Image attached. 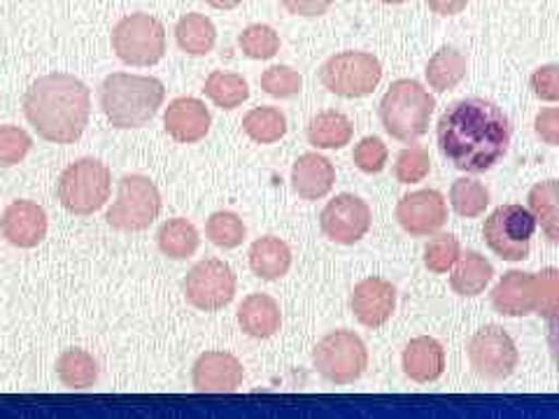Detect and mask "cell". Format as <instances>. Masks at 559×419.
Masks as SVG:
<instances>
[{
  "instance_id": "cell-22",
  "label": "cell",
  "mask_w": 559,
  "mask_h": 419,
  "mask_svg": "<svg viewBox=\"0 0 559 419\" xmlns=\"http://www.w3.org/2000/svg\"><path fill=\"white\" fill-rule=\"evenodd\" d=\"M238 324L248 336L266 340L283 326V312L269 294H250L238 308Z\"/></svg>"
},
{
  "instance_id": "cell-43",
  "label": "cell",
  "mask_w": 559,
  "mask_h": 419,
  "mask_svg": "<svg viewBox=\"0 0 559 419\" xmlns=\"http://www.w3.org/2000/svg\"><path fill=\"white\" fill-rule=\"evenodd\" d=\"M534 131L540 143L559 147V108H544L534 119Z\"/></svg>"
},
{
  "instance_id": "cell-24",
  "label": "cell",
  "mask_w": 559,
  "mask_h": 419,
  "mask_svg": "<svg viewBox=\"0 0 559 419\" xmlns=\"http://www.w3.org/2000/svg\"><path fill=\"white\" fill-rule=\"evenodd\" d=\"M495 277V266L480 252H466L460 256L450 275V287L454 294L474 299L480 296Z\"/></svg>"
},
{
  "instance_id": "cell-7",
  "label": "cell",
  "mask_w": 559,
  "mask_h": 419,
  "mask_svg": "<svg viewBox=\"0 0 559 419\" xmlns=\"http://www.w3.org/2000/svg\"><path fill=\"white\" fill-rule=\"evenodd\" d=\"M162 215V194L145 175H127L117 189V201L108 210V224L117 231H145Z\"/></svg>"
},
{
  "instance_id": "cell-27",
  "label": "cell",
  "mask_w": 559,
  "mask_h": 419,
  "mask_svg": "<svg viewBox=\"0 0 559 419\" xmlns=\"http://www.w3.org/2000/svg\"><path fill=\"white\" fill-rule=\"evenodd\" d=\"M175 40H178V47L187 51V55L205 57L215 49L217 28L210 16L191 12L185 14L178 26H175Z\"/></svg>"
},
{
  "instance_id": "cell-45",
  "label": "cell",
  "mask_w": 559,
  "mask_h": 419,
  "mask_svg": "<svg viewBox=\"0 0 559 419\" xmlns=\"http://www.w3.org/2000/svg\"><path fill=\"white\" fill-rule=\"evenodd\" d=\"M427 5L433 14L439 16H454L466 10L468 0H427Z\"/></svg>"
},
{
  "instance_id": "cell-23",
  "label": "cell",
  "mask_w": 559,
  "mask_h": 419,
  "mask_svg": "<svg viewBox=\"0 0 559 419\" xmlns=\"http://www.w3.org/2000/svg\"><path fill=\"white\" fill-rule=\"evenodd\" d=\"M250 268L261 279H280L292 268V250L285 240L275 236H264L252 242Z\"/></svg>"
},
{
  "instance_id": "cell-37",
  "label": "cell",
  "mask_w": 559,
  "mask_h": 419,
  "mask_svg": "<svg viewBox=\"0 0 559 419\" xmlns=\"http://www.w3.org/2000/svg\"><path fill=\"white\" fill-rule=\"evenodd\" d=\"M431 170V159L429 152L419 145H411L406 149H401L394 164V175L401 184H417L423 182Z\"/></svg>"
},
{
  "instance_id": "cell-11",
  "label": "cell",
  "mask_w": 559,
  "mask_h": 419,
  "mask_svg": "<svg viewBox=\"0 0 559 419\" xmlns=\"http://www.w3.org/2000/svg\"><path fill=\"white\" fill-rule=\"evenodd\" d=\"M466 355L471 369L487 382L509 380L515 373L520 361L513 338L497 324L476 331L474 338L468 340Z\"/></svg>"
},
{
  "instance_id": "cell-4",
  "label": "cell",
  "mask_w": 559,
  "mask_h": 419,
  "mask_svg": "<svg viewBox=\"0 0 559 419\" xmlns=\"http://www.w3.org/2000/svg\"><path fill=\"white\" fill-rule=\"evenodd\" d=\"M436 98L417 80H396L380 100V121L399 143H415L429 131Z\"/></svg>"
},
{
  "instance_id": "cell-47",
  "label": "cell",
  "mask_w": 559,
  "mask_h": 419,
  "mask_svg": "<svg viewBox=\"0 0 559 419\" xmlns=\"http://www.w3.org/2000/svg\"><path fill=\"white\" fill-rule=\"evenodd\" d=\"M205 3L215 10H234L242 3V0H205Z\"/></svg>"
},
{
  "instance_id": "cell-29",
  "label": "cell",
  "mask_w": 559,
  "mask_h": 419,
  "mask_svg": "<svg viewBox=\"0 0 559 419\" xmlns=\"http://www.w3.org/2000/svg\"><path fill=\"white\" fill-rule=\"evenodd\" d=\"M156 242H159V250L175 261H182L194 256L199 244H201V236L197 231V226L191 224L189 219L175 217L162 224L159 234H156Z\"/></svg>"
},
{
  "instance_id": "cell-5",
  "label": "cell",
  "mask_w": 559,
  "mask_h": 419,
  "mask_svg": "<svg viewBox=\"0 0 559 419\" xmlns=\"http://www.w3.org/2000/svg\"><path fill=\"white\" fill-rule=\"evenodd\" d=\"M110 168L96 159H80L70 164L59 180V201L68 213L86 217L94 215L110 199Z\"/></svg>"
},
{
  "instance_id": "cell-17",
  "label": "cell",
  "mask_w": 559,
  "mask_h": 419,
  "mask_svg": "<svg viewBox=\"0 0 559 419\" xmlns=\"http://www.w3.org/2000/svg\"><path fill=\"white\" fill-rule=\"evenodd\" d=\"M0 231L14 248L31 250L47 236L45 210L33 201H14L5 207L3 219H0Z\"/></svg>"
},
{
  "instance_id": "cell-3",
  "label": "cell",
  "mask_w": 559,
  "mask_h": 419,
  "mask_svg": "<svg viewBox=\"0 0 559 419\" xmlns=\"http://www.w3.org/2000/svg\"><path fill=\"white\" fill-rule=\"evenodd\" d=\"M100 110L115 129H140L159 112L166 98L162 80L112 73L100 84Z\"/></svg>"
},
{
  "instance_id": "cell-41",
  "label": "cell",
  "mask_w": 559,
  "mask_h": 419,
  "mask_svg": "<svg viewBox=\"0 0 559 419\" xmlns=\"http://www.w3.org/2000/svg\"><path fill=\"white\" fill-rule=\"evenodd\" d=\"M538 275V301L536 314L544 320H550L559 312V268H544Z\"/></svg>"
},
{
  "instance_id": "cell-34",
  "label": "cell",
  "mask_w": 559,
  "mask_h": 419,
  "mask_svg": "<svg viewBox=\"0 0 559 419\" xmlns=\"http://www.w3.org/2000/svg\"><path fill=\"white\" fill-rule=\"evenodd\" d=\"M245 234H248V229H245L242 219L236 213H226V210L210 215L205 224L207 240L222 250H236L238 244H242Z\"/></svg>"
},
{
  "instance_id": "cell-46",
  "label": "cell",
  "mask_w": 559,
  "mask_h": 419,
  "mask_svg": "<svg viewBox=\"0 0 559 419\" xmlns=\"http://www.w3.org/2000/svg\"><path fill=\"white\" fill-rule=\"evenodd\" d=\"M548 347H550L552 361L559 371V312H555L548 320Z\"/></svg>"
},
{
  "instance_id": "cell-21",
  "label": "cell",
  "mask_w": 559,
  "mask_h": 419,
  "mask_svg": "<svg viewBox=\"0 0 559 419\" xmlns=\"http://www.w3.org/2000/svg\"><path fill=\"white\" fill-rule=\"evenodd\" d=\"M401 366H404V373L413 382H419V384L436 382L445 371V349L436 338H429V336L413 338L404 347Z\"/></svg>"
},
{
  "instance_id": "cell-31",
  "label": "cell",
  "mask_w": 559,
  "mask_h": 419,
  "mask_svg": "<svg viewBox=\"0 0 559 419\" xmlns=\"http://www.w3.org/2000/svg\"><path fill=\"white\" fill-rule=\"evenodd\" d=\"M57 375L68 390H90L98 380V363L84 349H66L57 361Z\"/></svg>"
},
{
  "instance_id": "cell-35",
  "label": "cell",
  "mask_w": 559,
  "mask_h": 419,
  "mask_svg": "<svg viewBox=\"0 0 559 419\" xmlns=\"http://www.w3.org/2000/svg\"><path fill=\"white\" fill-rule=\"evenodd\" d=\"M238 45L248 59L266 61V59H273L280 51V35L275 28L266 24H252L240 33Z\"/></svg>"
},
{
  "instance_id": "cell-26",
  "label": "cell",
  "mask_w": 559,
  "mask_h": 419,
  "mask_svg": "<svg viewBox=\"0 0 559 419\" xmlns=\"http://www.w3.org/2000/svg\"><path fill=\"white\" fill-rule=\"evenodd\" d=\"M527 203L536 226H540V231L552 244H559V180L534 184L530 189Z\"/></svg>"
},
{
  "instance_id": "cell-10",
  "label": "cell",
  "mask_w": 559,
  "mask_h": 419,
  "mask_svg": "<svg viewBox=\"0 0 559 419\" xmlns=\"http://www.w3.org/2000/svg\"><path fill=\"white\" fill-rule=\"evenodd\" d=\"M536 231V219L530 207L515 203L499 205L492 215L485 219L483 238L487 248L503 261H524L532 250V238Z\"/></svg>"
},
{
  "instance_id": "cell-6",
  "label": "cell",
  "mask_w": 559,
  "mask_h": 419,
  "mask_svg": "<svg viewBox=\"0 0 559 419\" xmlns=\"http://www.w3.org/2000/svg\"><path fill=\"white\" fill-rule=\"evenodd\" d=\"M382 63L369 51H341L320 68V82L326 92L341 98H364L378 89Z\"/></svg>"
},
{
  "instance_id": "cell-8",
  "label": "cell",
  "mask_w": 559,
  "mask_h": 419,
  "mask_svg": "<svg viewBox=\"0 0 559 419\" xmlns=\"http://www.w3.org/2000/svg\"><path fill=\"white\" fill-rule=\"evenodd\" d=\"M112 49L127 65H154L166 55V28L152 14H129L112 31Z\"/></svg>"
},
{
  "instance_id": "cell-20",
  "label": "cell",
  "mask_w": 559,
  "mask_h": 419,
  "mask_svg": "<svg viewBox=\"0 0 559 419\" xmlns=\"http://www.w3.org/2000/svg\"><path fill=\"white\" fill-rule=\"evenodd\" d=\"M336 182V168L322 154H301L292 168V187L304 201L324 199Z\"/></svg>"
},
{
  "instance_id": "cell-1",
  "label": "cell",
  "mask_w": 559,
  "mask_h": 419,
  "mask_svg": "<svg viewBox=\"0 0 559 419\" xmlns=\"http://www.w3.org/2000/svg\"><path fill=\"white\" fill-rule=\"evenodd\" d=\"M513 137L511 119L487 98H462L452 103L436 127L443 159L462 172L480 175L495 168L509 154Z\"/></svg>"
},
{
  "instance_id": "cell-36",
  "label": "cell",
  "mask_w": 559,
  "mask_h": 419,
  "mask_svg": "<svg viewBox=\"0 0 559 419\" xmlns=\"http://www.w3.org/2000/svg\"><path fill=\"white\" fill-rule=\"evenodd\" d=\"M462 256V244L460 240L450 236V234H436L431 236V240L427 242L425 248V266L436 273V275H443L450 273L457 264Z\"/></svg>"
},
{
  "instance_id": "cell-39",
  "label": "cell",
  "mask_w": 559,
  "mask_h": 419,
  "mask_svg": "<svg viewBox=\"0 0 559 419\" xmlns=\"http://www.w3.org/2000/svg\"><path fill=\"white\" fill-rule=\"evenodd\" d=\"M353 159H355V166L366 172V175H378L384 170V166H388V159H390V149L388 145L382 143L380 137L376 135H369L359 140V145L355 147L353 152Z\"/></svg>"
},
{
  "instance_id": "cell-32",
  "label": "cell",
  "mask_w": 559,
  "mask_h": 419,
  "mask_svg": "<svg viewBox=\"0 0 559 419\" xmlns=\"http://www.w3.org/2000/svg\"><path fill=\"white\" fill-rule=\"evenodd\" d=\"M242 131L259 145H273L285 137L287 117L271 105H261L242 117Z\"/></svg>"
},
{
  "instance_id": "cell-19",
  "label": "cell",
  "mask_w": 559,
  "mask_h": 419,
  "mask_svg": "<svg viewBox=\"0 0 559 419\" xmlns=\"http://www.w3.org/2000/svg\"><path fill=\"white\" fill-rule=\"evenodd\" d=\"M213 124V117L199 98H175L164 115V127L168 135L178 143L194 145L203 140Z\"/></svg>"
},
{
  "instance_id": "cell-12",
  "label": "cell",
  "mask_w": 559,
  "mask_h": 419,
  "mask_svg": "<svg viewBox=\"0 0 559 419\" xmlns=\"http://www.w3.org/2000/svg\"><path fill=\"white\" fill-rule=\"evenodd\" d=\"M185 296L194 308L203 312H217L234 301L236 273L226 261L219 259L199 261L185 277Z\"/></svg>"
},
{
  "instance_id": "cell-14",
  "label": "cell",
  "mask_w": 559,
  "mask_h": 419,
  "mask_svg": "<svg viewBox=\"0 0 559 419\" xmlns=\"http://www.w3.org/2000/svg\"><path fill=\"white\" fill-rule=\"evenodd\" d=\"M371 207L355 194H341L329 201L320 215V226L329 240L355 244L371 229Z\"/></svg>"
},
{
  "instance_id": "cell-13",
  "label": "cell",
  "mask_w": 559,
  "mask_h": 419,
  "mask_svg": "<svg viewBox=\"0 0 559 419\" xmlns=\"http://www.w3.org/2000/svg\"><path fill=\"white\" fill-rule=\"evenodd\" d=\"M396 222L413 238H431L448 222V203L436 189L413 191L396 203Z\"/></svg>"
},
{
  "instance_id": "cell-40",
  "label": "cell",
  "mask_w": 559,
  "mask_h": 419,
  "mask_svg": "<svg viewBox=\"0 0 559 419\" xmlns=\"http://www.w3.org/2000/svg\"><path fill=\"white\" fill-rule=\"evenodd\" d=\"M31 135L20 127H0V166L10 168L26 159L31 152Z\"/></svg>"
},
{
  "instance_id": "cell-38",
  "label": "cell",
  "mask_w": 559,
  "mask_h": 419,
  "mask_svg": "<svg viewBox=\"0 0 559 419\" xmlns=\"http://www.w3.org/2000/svg\"><path fill=\"white\" fill-rule=\"evenodd\" d=\"M261 89L273 98H294L304 89V77L292 65H271L261 75Z\"/></svg>"
},
{
  "instance_id": "cell-2",
  "label": "cell",
  "mask_w": 559,
  "mask_h": 419,
  "mask_svg": "<svg viewBox=\"0 0 559 419\" xmlns=\"http://www.w3.org/2000/svg\"><path fill=\"white\" fill-rule=\"evenodd\" d=\"M24 115L33 131L47 143H75L90 124V86L68 73L43 75L24 96Z\"/></svg>"
},
{
  "instance_id": "cell-28",
  "label": "cell",
  "mask_w": 559,
  "mask_h": 419,
  "mask_svg": "<svg viewBox=\"0 0 559 419\" xmlns=\"http://www.w3.org/2000/svg\"><path fill=\"white\" fill-rule=\"evenodd\" d=\"M466 70H468V61L462 51L454 47H443L429 59L425 75L431 89L443 94L454 89V86L466 77Z\"/></svg>"
},
{
  "instance_id": "cell-9",
  "label": "cell",
  "mask_w": 559,
  "mask_h": 419,
  "mask_svg": "<svg viewBox=\"0 0 559 419\" xmlns=\"http://www.w3.org/2000/svg\"><path fill=\"white\" fill-rule=\"evenodd\" d=\"M312 363L324 380L334 384H353L369 366V349L355 331H331L314 345Z\"/></svg>"
},
{
  "instance_id": "cell-42",
  "label": "cell",
  "mask_w": 559,
  "mask_h": 419,
  "mask_svg": "<svg viewBox=\"0 0 559 419\" xmlns=\"http://www.w3.org/2000/svg\"><path fill=\"white\" fill-rule=\"evenodd\" d=\"M530 86L538 100L557 103L559 100V65L548 63V65L536 68L530 77Z\"/></svg>"
},
{
  "instance_id": "cell-25",
  "label": "cell",
  "mask_w": 559,
  "mask_h": 419,
  "mask_svg": "<svg viewBox=\"0 0 559 419\" xmlns=\"http://www.w3.org/2000/svg\"><path fill=\"white\" fill-rule=\"evenodd\" d=\"M355 135V127L347 115L338 110L318 112L308 124V140L318 149H343Z\"/></svg>"
},
{
  "instance_id": "cell-33",
  "label": "cell",
  "mask_w": 559,
  "mask_h": 419,
  "mask_svg": "<svg viewBox=\"0 0 559 419\" xmlns=\"http://www.w3.org/2000/svg\"><path fill=\"white\" fill-rule=\"evenodd\" d=\"M450 203L460 217L476 219L489 205V191L483 182L474 178H460L450 187Z\"/></svg>"
},
{
  "instance_id": "cell-48",
  "label": "cell",
  "mask_w": 559,
  "mask_h": 419,
  "mask_svg": "<svg viewBox=\"0 0 559 419\" xmlns=\"http://www.w3.org/2000/svg\"><path fill=\"white\" fill-rule=\"evenodd\" d=\"M380 3H388V5H401V3H406V0H380Z\"/></svg>"
},
{
  "instance_id": "cell-16",
  "label": "cell",
  "mask_w": 559,
  "mask_h": 419,
  "mask_svg": "<svg viewBox=\"0 0 559 419\" xmlns=\"http://www.w3.org/2000/svg\"><path fill=\"white\" fill-rule=\"evenodd\" d=\"M245 380L242 363L229 352H205L191 369V382L205 394H231L238 392Z\"/></svg>"
},
{
  "instance_id": "cell-18",
  "label": "cell",
  "mask_w": 559,
  "mask_h": 419,
  "mask_svg": "<svg viewBox=\"0 0 559 419\" xmlns=\"http://www.w3.org/2000/svg\"><path fill=\"white\" fill-rule=\"evenodd\" d=\"M538 275L511 271L492 289V308L503 318H527L536 310Z\"/></svg>"
},
{
  "instance_id": "cell-15",
  "label": "cell",
  "mask_w": 559,
  "mask_h": 419,
  "mask_svg": "<svg viewBox=\"0 0 559 419\" xmlns=\"http://www.w3.org/2000/svg\"><path fill=\"white\" fill-rule=\"evenodd\" d=\"M355 320L366 328H378L392 320L396 310V289L382 277H364L349 296Z\"/></svg>"
},
{
  "instance_id": "cell-44",
  "label": "cell",
  "mask_w": 559,
  "mask_h": 419,
  "mask_svg": "<svg viewBox=\"0 0 559 419\" xmlns=\"http://www.w3.org/2000/svg\"><path fill=\"white\" fill-rule=\"evenodd\" d=\"M280 3L296 16H320L334 5L336 0H280Z\"/></svg>"
},
{
  "instance_id": "cell-30",
  "label": "cell",
  "mask_w": 559,
  "mask_h": 419,
  "mask_svg": "<svg viewBox=\"0 0 559 419\" xmlns=\"http://www.w3.org/2000/svg\"><path fill=\"white\" fill-rule=\"evenodd\" d=\"M205 96L213 100L222 110H236L250 98V84L238 73H226V70H215L205 80Z\"/></svg>"
}]
</instances>
